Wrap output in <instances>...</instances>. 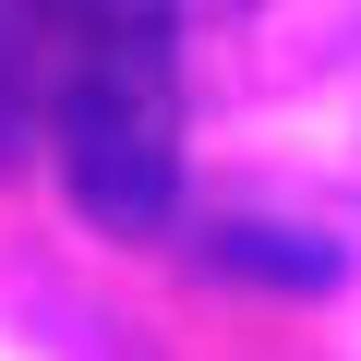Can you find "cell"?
Returning <instances> with one entry per match:
<instances>
[{"label": "cell", "instance_id": "2", "mask_svg": "<svg viewBox=\"0 0 361 361\" xmlns=\"http://www.w3.org/2000/svg\"><path fill=\"white\" fill-rule=\"evenodd\" d=\"M217 253L229 265H253V277H289V289H337V241H313V229H217Z\"/></svg>", "mask_w": 361, "mask_h": 361}, {"label": "cell", "instance_id": "1", "mask_svg": "<svg viewBox=\"0 0 361 361\" xmlns=\"http://www.w3.org/2000/svg\"><path fill=\"white\" fill-rule=\"evenodd\" d=\"M61 180L121 241L180 217V25L169 0H85V49L61 85Z\"/></svg>", "mask_w": 361, "mask_h": 361}]
</instances>
